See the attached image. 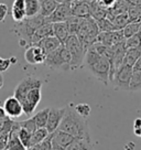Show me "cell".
<instances>
[{
    "instance_id": "cell-1",
    "label": "cell",
    "mask_w": 141,
    "mask_h": 150,
    "mask_svg": "<svg viewBox=\"0 0 141 150\" xmlns=\"http://www.w3.org/2000/svg\"><path fill=\"white\" fill-rule=\"evenodd\" d=\"M59 129L68 132L74 138H92L87 119L80 116L73 105L66 106L65 114Z\"/></svg>"
},
{
    "instance_id": "cell-2",
    "label": "cell",
    "mask_w": 141,
    "mask_h": 150,
    "mask_svg": "<svg viewBox=\"0 0 141 150\" xmlns=\"http://www.w3.org/2000/svg\"><path fill=\"white\" fill-rule=\"evenodd\" d=\"M83 65L90 74L95 76L103 84L108 85L109 73H110V62L107 57L100 55L95 51L93 47H90L86 51Z\"/></svg>"
},
{
    "instance_id": "cell-3",
    "label": "cell",
    "mask_w": 141,
    "mask_h": 150,
    "mask_svg": "<svg viewBox=\"0 0 141 150\" xmlns=\"http://www.w3.org/2000/svg\"><path fill=\"white\" fill-rule=\"evenodd\" d=\"M99 32L100 31H99L96 20L92 17H88V18L82 19V22L80 24L76 35L80 39L82 44L86 49H88L96 42Z\"/></svg>"
},
{
    "instance_id": "cell-4",
    "label": "cell",
    "mask_w": 141,
    "mask_h": 150,
    "mask_svg": "<svg viewBox=\"0 0 141 150\" xmlns=\"http://www.w3.org/2000/svg\"><path fill=\"white\" fill-rule=\"evenodd\" d=\"M44 64L55 71H70V55L64 44L47 54Z\"/></svg>"
},
{
    "instance_id": "cell-5",
    "label": "cell",
    "mask_w": 141,
    "mask_h": 150,
    "mask_svg": "<svg viewBox=\"0 0 141 150\" xmlns=\"http://www.w3.org/2000/svg\"><path fill=\"white\" fill-rule=\"evenodd\" d=\"M64 47L70 55V70H76L83 65L87 49L82 44L76 34H70L64 43Z\"/></svg>"
},
{
    "instance_id": "cell-6",
    "label": "cell",
    "mask_w": 141,
    "mask_h": 150,
    "mask_svg": "<svg viewBox=\"0 0 141 150\" xmlns=\"http://www.w3.org/2000/svg\"><path fill=\"white\" fill-rule=\"evenodd\" d=\"M132 72H133V70H132L131 66L122 64L115 72L113 79L110 81L114 86H115V88L122 89V91H129V85H130Z\"/></svg>"
},
{
    "instance_id": "cell-7",
    "label": "cell",
    "mask_w": 141,
    "mask_h": 150,
    "mask_svg": "<svg viewBox=\"0 0 141 150\" xmlns=\"http://www.w3.org/2000/svg\"><path fill=\"white\" fill-rule=\"evenodd\" d=\"M41 98H42V92H41L40 87L33 88L30 92H28L20 99L22 107H23V114L28 115V116L32 115L33 112L35 110V108L38 107V105L41 102Z\"/></svg>"
},
{
    "instance_id": "cell-8",
    "label": "cell",
    "mask_w": 141,
    "mask_h": 150,
    "mask_svg": "<svg viewBox=\"0 0 141 150\" xmlns=\"http://www.w3.org/2000/svg\"><path fill=\"white\" fill-rule=\"evenodd\" d=\"M42 85H43L42 80H40L38 77H34V76H27V77H24L23 80L16 86L13 96L17 97L20 100L31 89L37 88V87L42 88Z\"/></svg>"
},
{
    "instance_id": "cell-9",
    "label": "cell",
    "mask_w": 141,
    "mask_h": 150,
    "mask_svg": "<svg viewBox=\"0 0 141 150\" xmlns=\"http://www.w3.org/2000/svg\"><path fill=\"white\" fill-rule=\"evenodd\" d=\"M34 29H32L24 19L21 22H16L13 27L14 34L19 39V44L21 47H29L31 45V40L34 33Z\"/></svg>"
},
{
    "instance_id": "cell-10",
    "label": "cell",
    "mask_w": 141,
    "mask_h": 150,
    "mask_svg": "<svg viewBox=\"0 0 141 150\" xmlns=\"http://www.w3.org/2000/svg\"><path fill=\"white\" fill-rule=\"evenodd\" d=\"M45 59H47V53L44 52L42 47H40L37 44L29 45L24 52V60L31 65L44 64Z\"/></svg>"
},
{
    "instance_id": "cell-11",
    "label": "cell",
    "mask_w": 141,
    "mask_h": 150,
    "mask_svg": "<svg viewBox=\"0 0 141 150\" xmlns=\"http://www.w3.org/2000/svg\"><path fill=\"white\" fill-rule=\"evenodd\" d=\"M123 40H126L123 37L122 30H114V31H106V32H99L96 42L102 43L106 47H111L118 44Z\"/></svg>"
},
{
    "instance_id": "cell-12",
    "label": "cell",
    "mask_w": 141,
    "mask_h": 150,
    "mask_svg": "<svg viewBox=\"0 0 141 150\" xmlns=\"http://www.w3.org/2000/svg\"><path fill=\"white\" fill-rule=\"evenodd\" d=\"M70 16H72V9L70 4H59L55 10L47 18H45V21L50 23L65 22Z\"/></svg>"
},
{
    "instance_id": "cell-13",
    "label": "cell",
    "mask_w": 141,
    "mask_h": 150,
    "mask_svg": "<svg viewBox=\"0 0 141 150\" xmlns=\"http://www.w3.org/2000/svg\"><path fill=\"white\" fill-rule=\"evenodd\" d=\"M4 109H5L7 116L11 119H17L21 117V115L23 114V107L22 104L19 99L14 96L8 97L4 103Z\"/></svg>"
},
{
    "instance_id": "cell-14",
    "label": "cell",
    "mask_w": 141,
    "mask_h": 150,
    "mask_svg": "<svg viewBox=\"0 0 141 150\" xmlns=\"http://www.w3.org/2000/svg\"><path fill=\"white\" fill-rule=\"evenodd\" d=\"M65 110H66V107H63V108L50 107L49 118H47V127H45L50 134H52L53 131H55L60 127V124H61L62 119L64 117Z\"/></svg>"
},
{
    "instance_id": "cell-15",
    "label": "cell",
    "mask_w": 141,
    "mask_h": 150,
    "mask_svg": "<svg viewBox=\"0 0 141 150\" xmlns=\"http://www.w3.org/2000/svg\"><path fill=\"white\" fill-rule=\"evenodd\" d=\"M19 122H13L12 128L9 132V138H8V142L6 146V150H27V148L22 145V142L19 139Z\"/></svg>"
},
{
    "instance_id": "cell-16",
    "label": "cell",
    "mask_w": 141,
    "mask_h": 150,
    "mask_svg": "<svg viewBox=\"0 0 141 150\" xmlns=\"http://www.w3.org/2000/svg\"><path fill=\"white\" fill-rule=\"evenodd\" d=\"M50 136H51V141L53 147H61L64 149L74 140V137L72 135H70L66 131L59 129V128L55 131H53L52 134H50Z\"/></svg>"
},
{
    "instance_id": "cell-17",
    "label": "cell",
    "mask_w": 141,
    "mask_h": 150,
    "mask_svg": "<svg viewBox=\"0 0 141 150\" xmlns=\"http://www.w3.org/2000/svg\"><path fill=\"white\" fill-rule=\"evenodd\" d=\"M72 16H75L78 18H88L90 17V4L86 1L74 0L70 4Z\"/></svg>"
},
{
    "instance_id": "cell-18",
    "label": "cell",
    "mask_w": 141,
    "mask_h": 150,
    "mask_svg": "<svg viewBox=\"0 0 141 150\" xmlns=\"http://www.w3.org/2000/svg\"><path fill=\"white\" fill-rule=\"evenodd\" d=\"M50 35H53V24L45 21L41 27H39L34 31L32 35V40H31V44H35L40 40H42L43 38L50 37Z\"/></svg>"
},
{
    "instance_id": "cell-19",
    "label": "cell",
    "mask_w": 141,
    "mask_h": 150,
    "mask_svg": "<svg viewBox=\"0 0 141 150\" xmlns=\"http://www.w3.org/2000/svg\"><path fill=\"white\" fill-rule=\"evenodd\" d=\"M11 16L14 22H21L27 18L25 17V0H13Z\"/></svg>"
},
{
    "instance_id": "cell-20",
    "label": "cell",
    "mask_w": 141,
    "mask_h": 150,
    "mask_svg": "<svg viewBox=\"0 0 141 150\" xmlns=\"http://www.w3.org/2000/svg\"><path fill=\"white\" fill-rule=\"evenodd\" d=\"M65 150H94L92 138H74Z\"/></svg>"
},
{
    "instance_id": "cell-21",
    "label": "cell",
    "mask_w": 141,
    "mask_h": 150,
    "mask_svg": "<svg viewBox=\"0 0 141 150\" xmlns=\"http://www.w3.org/2000/svg\"><path fill=\"white\" fill-rule=\"evenodd\" d=\"M52 24H53V35L61 42V44H64L67 38L70 35L66 22H55Z\"/></svg>"
},
{
    "instance_id": "cell-22",
    "label": "cell",
    "mask_w": 141,
    "mask_h": 150,
    "mask_svg": "<svg viewBox=\"0 0 141 150\" xmlns=\"http://www.w3.org/2000/svg\"><path fill=\"white\" fill-rule=\"evenodd\" d=\"M37 45H39L40 47H42L44 52L49 54V53H51L52 51H54L55 49L61 45V42L57 40L56 38L54 37V35H50V37H47V38H43L42 40H40L38 43H35Z\"/></svg>"
},
{
    "instance_id": "cell-23",
    "label": "cell",
    "mask_w": 141,
    "mask_h": 150,
    "mask_svg": "<svg viewBox=\"0 0 141 150\" xmlns=\"http://www.w3.org/2000/svg\"><path fill=\"white\" fill-rule=\"evenodd\" d=\"M40 0H25V17L32 18L40 14Z\"/></svg>"
},
{
    "instance_id": "cell-24",
    "label": "cell",
    "mask_w": 141,
    "mask_h": 150,
    "mask_svg": "<svg viewBox=\"0 0 141 150\" xmlns=\"http://www.w3.org/2000/svg\"><path fill=\"white\" fill-rule=\"evenodd\" d=\"M141 55V49H127L125 57H123V63L128 66H133L136 61L140 57Z\"/></svg>"
},
{
    "instance_id": "cell-25",
    "label": "cell",
    "mask_w": 141,
    "mask_h": 150,
    "mask_svg": "<svg viewBox=\"0 0 141 150\" xmlns=\"http://www.w3.org/2000/svg\"><path fill=\"white\" fill-rule=\"evenodd\" d=\"M57 5L59 4L55 0H40V6H41L40 14L43 16L44 18H47L55 10Z\"/></svg>"
},
{
    "instance_id": "cell-26",
    "label": "cell",
    "mask_w": 141,
    "mask_h": 150,
    "mask_svg": "<svg viewBox=\"0 0 141 150\" xmlns=\"http://www.w3.org/2000/svg\"><path fill=\"white\" fill-rule=\"evenodd\" d=\"M50 135V132L47 131L45 127L43 128H37V130L34 131L31 136V146L40 145L44 139H47Z\"/></svg>"
},
{
    "instance_id": "cell-27",
    "label": "cell",
    "mask_w": 141,
    "mask_h": 150,
    "mask_svg": "<svg viewBox=\"0 0 141 150\" xmlns=\"http://www.w3.org/2000/svg\"><path fill=\"white\" fill-rule=\"evenodd\" d=\"M49 112H50V107H47L38 112L34 116H33V120L37 124L38 128H43V127H47V118H49Z\"/></svg>"
},
{
    "instance_id": "cell-28",
    "label": "cell",
    "mask_w": 141,
    "mask_h": 150,
    "mask_svg": "<svg viewBox=\"0 0 141 150\" xmlns=\"http://www.w3.org/2000/svg\"><path fill=\"white\" fill-rule=\"evenodd\" d=\"M110 21L113 22V24L115 25V28L117 29V30H122V29L125 28V27L130 22V21H129V17H128L127 12L115 16Z\"/></svg>"
},
{
    "instance_id": "cell-29",
    "label": "cell",
    "mask_w": 141,
    "mask_h": 150,
    "mask_svg": "<svg viewBox=\"0 0 141 150\" xmlns=\"http://www.w3.org/2000/svg\"><path fill=\"white\" fill-rule=\"evenodd\" d=\"M130 92H139L141 91V71H133L132 72L130 85H129Z\"/></svg>"
},
{
    "instance_id": "cell-30",
    "label": "cell",
    "mask_w": 141,
    "mask_h": 150,
    "mask_svg": "<svg viewBox=\"0 0 141 150\" xmlns=\"http://www.w3.org/2000/svg\"><path fill=\"white\" fill-rule=\"evenodd\" d=\"M82 19L83 18H78V17H75V16H70L68 17V19L66 20V25H67V29H68V32L70 34H76L77 33V30L80 28V24L82 22Z\"/></svg>"
},
{
    "instance_id": "cell-31",
    "label": "cell",
    "mask_w": 141,
    "mask_h": 150,
    "mask_svg": "<svg viewBox=\"0 0 141 150\" xmlns=\"http://www.w3.org/2000/svg\"><path fill=\"white\" fill-rule=\"evenodd\" d=\"M129 21L141 23V6H130L127 11Z\"/></svg>"
},
{
    "instance_id": "cell-32",
    "label": "cell",
    "mask_w": 141,
    "mask_h": 150,
    "mask_svg": "<svg viewBox=\"0 0 141 150\" xmlns=\"http://www.w3.org/2000/svg\"><path fill=\"white\" fill-rule=\"evenodd\" d=\"M140 27H141V23H138V22H129L125 28L122 29L125 39H128V38L132 37L133 34H136L137 32H139L140 31Z\"/></svg>"
},
{
    "instance_id": "cell-33",
    "label": "cell",
    "mask_w": 141,
    "mask_h": 150,
    "mask_svg": "<svg viewBox=\"0 0 141 150\" xmlns=\"http://www.w3.org/2000/svg\"><path fill=\"white\" fill-rule=\"evenodd\" d=\"M126 47L127 49H141V30L126 39Z\"/></svg>"
},
{
    "instance_id": "cell-34",
    "label": "cell",
    "mask_w": 141,
    "mask_h": 150,
    "mask_svg": "<svg viewBox=\"0 0 141 150\" xmlns=\"http://www.w3.org/2000/svg\"><path fill=\"white\" fill-rule=\"evenodd\" d=\"M97 25L100 32H106V31H114V30H117L115 28V25L113 24V22L107 18H103L100 20H97Z\"/></svg>"
},
{
    "instance_id": "cell-35",
    "label": "cell",
    "mask_w": 141,
    "mask_h": 150,
    "mask_svg": "<svg viewBox=\"0 0 141 150\" xmlns=\"http://www.w3.org/2000/svg\"><path fill=\"white\" fill-rule=\"evenodd\" d=\"M18 136H19L20 141L22 142V145H23L27 149H28L29 147H31V136H32V134H31V132H29V131L25 130L24 128L20 127Z\"/></svg>"
},
{
    "instance_id": "cell-36",
    "label": "cell",
    "mask_w": 141,
    "mask_h": 150,
    "mask_svg": "<svg viewBox=\"0 0 141 150\" xmlns=\"http://www.w3.org/2000/svg\"><path fill=\"white\" fill-rule=\"evenodd\" d=\"M74 109L76 110V112L82 116L83 118H87L90 117V106L88 104H85V103H82V104H77L74 106Z\"/></svg>"
},
{
    "instance_id": "cell-37",
    "label": "cell",
    "mask_w": 141,
    "mask_h": 150,
    "mask_svg": "<svg viewBox=\"0 0 141 150\" xmlns=\"http://www.w3.org/2000/svg\"><path fill=\"white\" fill-rule=\"evenodd\" d=\"M19 125L20 127H22V128H24L25 130H28L29 132H31V134H33L34 131L37 130V124H35V122L33 120V118H28L27 120H23V122H19Z\"/></svg>"
},
{
    "instance_id": "cell-38",
    "label": "cell",
    "mask_w": 141,
    "mask_h": 150,
    "mask_svg": "<svg viewBox=\"0 0 141 150\" xmlns=\"http://www.w3.org/2000/svg\"><path fill=\"white\" fill-rule=\"evenodd\" d=\"M40 147V150H52L53 148V145H52V141H51V136L49 135L47 139H44V140L39 145Z\"/></svg>"
},
{
    "instance_id": "cell-39",
    "label": "cell",
    "mask_w": 141,
    "mask_h": 150,
    "mask_svg": "<svg viewBox=\"0 0 141 150\" xmlns=\"http://www.w3.org/2000/svg\"><path fill=\"white\" fill-rule=\"evenodd\" d=\"M12 63L10 59H4V57H0V73L6 72L10 67Z\"/></svg>"
},
{
    "instance_id": "cell-40",
    "label": "cell",
    "mask_w": 141,
    "mask_h": 150,
    "mask_svg": "<svg viewBox=\"0 0 141 150\" xmlns=\"http://www.w3.org/2000/svg\"><path fill=\"white\" fill-rule=\"evenodd\" d=\"M9 9H8V6L6 4H1L0 2V22H4L5 21L6 17L8 16Z\"/></svg>"
},
{
    "instance_id": "cell-41",
    "label": "cell",
    "mask_w": 141,
    "mask_h": 150,
    "mask_svg": "<svg viewBox=\"0 0 141 150\" xmlns=\"http://www.w3.org/2000/svg\"><path fill=\"white\" fill-rule=\"evenodd\" d=\"M96 1H97L102 7L106 8V9L113 8L114 6H115V4L117 2V0H96Z\"/></svg>"
},
{
    "instance_id": "cell-42",
    "label": "cell",
    "mask_w": 141,
    "mask_h": 150,
    "mask_svg": "<svg viewBox=\"0 0 141 150\" xmlns=\"http://www.w3.org/2000/svg\"><path fill=\"white\" fill-rule=\"evenodd\" d=\"M132 70L133 71H141V55H140V57L136 61L135 65L132 66Z\"/></svg>"
},
{
    "instance_id": "cell-43",
    "label": "cell",
    "mask_w": 141,
    "mask_h": 150,
    "mask_svg": "<svg viewBox=\"0 0 141 150\" xmlns=\"http://www.w3.org/2000/svg\"><path fill=\"white\" fill-rule=\"evenodd\" d=\"M7 117H8V116H7V114H6L5 109H4V106H2V107L0 106V120H4V119Z\"/></svg>"
},
{
    "instance_id": "cell-44",
    "label": "cell",
    "mask_w": 141,
    "mask_h": 150,
    "mask_svg": "<svg viewBox=\"0 0 141 150\" xmlns=\"http://www.w3.org/2000/svg\"><path fill=\"white\" fill-rule=\"evenodd\" d=\"M137 128H141V118H137L133 122V129H137Z\"/></svg>"
},
{
    "instance_id": "cell-45",
    "label": "cell",
    "mask_w": 141,
    "mask_h": 150,
    "mask_svg": "<svg viewBox=\"0 0 141 150\" xmlns=\"http://www.w3.org/2000/svg\"><path fill=\"white\" fill-rule=\"evenodd\" d=\"M127 1L132 6H141V0H127Z\"/></svg>"
},
{
    "instance_id": "cell-46",
    "label": "cell",
    "mask_w": 141,
    "mask_h": 150,
    "mask_svg": "<svg viewBox=\"0 0 141 150\" xmlns=\"http://www.w3.org/2000/svg\"><path fill=\"white\" fill-rule=\"evenodd\" d=\"M27 150H40V147H39V145L37 146H31V147H29Z\"/></svg>"
},
{
    "instance_id": "cell-47",
    "label": "cell",
    "mask_w": 141,
    "mask_h": 150,
    "mask_svg": "<svg viewBox=\"0 0 141 150\" xmlns=\"http://www.w3.org/2000/svg\"><path fill=\"white\" fill-rule=\"evenodd\" d=\"M133 131H135V134H136L137 136L141 137V128H137V129H133Z\"/></svg>"
},
{
    "instance_id": "cell-48",
    "label": "cell",
    "mask_w": 141,
    "mask_h": 150,
    "mask_svg": "<svg viewBox=\"0 0 141 150\" xmlns=\"http://www.w3.org/2000/svg\"><path fill=\"white\" fill-rule=\"evenodd\" d=\"M2 86H4V76L0 73V88H1Z\"/></svg>"
},
{
    "instance_id": "cell-49",
    "label": "cell",
    "mask_w": 141,
    "mask_h": 150,
    "mask_svg": "<svg viewBox=\"0 0 141 150\" xmlns=\"http://www.w3.org/2000/svg\"><path fill=\"white\" fill-rule=\"evenodd\" d=\"M52 150H65L64 148H61V147H53Z\"/></svg>"
},
{
    "instance_id": "cell-50",
    "label": "cell",
    "mask_w": 141,
    "mask_h": 150,
    "mask_svg": "<svg viewBox=\"0 0 141 150\" xmlns=\"http://www.w3.org/2000/svg\"><path fill=\"white\" fill-rule=\"evenodd\" d=\"M2 150H6V149H2Z\"/></svg>"
},
{
    "instance_id": "cell-51",
    "label": "cell",
    "mask_w": 141,
    "mask_h": 150,
    "mask_svg": "<svg viewBox=\"0 0 141 150\" xmlns=\"http://www.w3.org/2000/svg\"><path fill=\"white\" fill-rule=\"evenodd\" d=\"M140 30H141V27H140Z\"/></svg>"
}]
</instances>
